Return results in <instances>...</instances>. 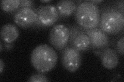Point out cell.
<instances>
[{
    "label": "cell",
    "instance_id": "1",
    "mask_svg": "<svg viewBox=\"0 0 124 82\" xmlns=\"http://www.w3.org/2000/svg\"><path fill=\"white\" fill-rule=\"evenodd\" d=\"M58 56L55 50L48 44H41L31 53V62L38 72L45 73L52 70L57 64Z\"/></svg>",
    "mask_w": 124,
    "mask_h": 82
},
{
    "label": "cell",
    "instance_id": "2",
    "mask_svg": "<svg viewBox=\"0 0 124 82\" xmlns=\"http://www.w3.org/2000/svg\"><path fill=\"white\" fill-rule=\"evenodd\" d=\"M74 16L77 24L85 30L99 27L100 10L97 5L90 1L77 4Z\"/></svg>",
    "mask_w": 124,
    "mask_h": 82
},
{
    "label": "cell",
    "instance_id": "3",
    "mask_svg": "<svg viewBox=\"0 0 124 82\" xmlns=\"http://www.w3.org/2000/svg\"><path fill=\"white\" fill-rule=\"evenodd\" d=\"M99 27L108 35H117L123 32L124 15L113 6H108L100 10Z\"/></svg>",
    "mask_w": 124,
    "mask_h": 82
},
{
    "label": "cell",
    "instance_id": "4",
    "mask_svg": "<svg viewBox=\"0 0 124 82\" xmlns=\"http://www.w3.org/2000/svg\"><path fill=\"white\" fill-rule=\"evenodd\" d=\"M70 30V37L68 45L79 51L84 52L91 49L90 39L86 30L78 24L67 25Z\"/></svg>",
    "mask_w": 124,
    "mask_h": 82
},
{
    "label": "cell",
    "instance_id": "5",
    "mask_svg": "<svg viewBox=\"0 0 124 82\" xmlns=\"http://www.w3.org/2000/svg\"><path fill=\"white\" fill-rule=\"evenodd\" d=\"M37 14L36 28H44L55 25L59 16L56 7L52 4L40 5L35 9Z\"/></svg>",
    "mask_w": 124,
    "mask_h": 82
},
{
    "label": "cell",
    "instance_id": "6",
    "mask_svg": "<svg viewBox=\"0 0 124 82\" xmlns=\"http://www.w3.org/2000/svg\"><path fill=\"white\" fill-rule=\"evenodd\" d=\"M70 37L68 26L62 23L54 25L50 30V43L57 50H62L68 45Z\"/></svg>",
    "mask_w": 124,
    "mask_h": 82
},
{
    "label": "cell",
    "instance_id": "7",
    "mask_svg": "<svg viewBox=\"0 0 124 82\" xmlns=\"http://www.w3.org/2000/svg\"><path fill=\"white\" fill-rule=\"evenodd\" d=\"M61 60L64 68L70 72H74L79 69L82 63L81 52L67 45L61 50Z\"/></svg>",
    "mask_w": 124,
    "mask_h": 82
},
{
    "label": "cell",
    "instance_id": "8",
    "mask_svg": "<svg viewBox=\"0 0 124 82\" xmlns=\"http://www.w3.org/2000/svg\"><path fill=\"white\" fill-rule=\"evenodd\" d=\"M35 9L19 8L14 15L13 19L15 24L23 28H35L38 19Z\"/></svg>",
    "mask_w": 124,
    "mask_h": 82
},
{
    "label": "cell",
    "instance_id": "9",
    "mask_svg": "<svg viewBox=\"0 0 124 82\" xmlns=\"http://www.w3.org/2000/svg\"><path fill=\"white\" fill-rule=\"evenodd\" d=\"M86 32L90 39L91 49L101 50L109 47L110 38L99 27L86 30Z\"/></svg>",
    "mask_w": 124,
    "mask_h": 82
},
{
    "label": "cell",
    "instance_id": "10",
    "mask_svg": "<svg viewBox=\"0 0 124 82\" xmlns=\"http://www.w3.org/2000/svg\"><path fill=\"white\" fill-rule=\"evenodd\" d=\"M99 56L102 65L107 69H114L118 65V54L113 48L108 47L101 49L99 51Z\"/></svg>",
    "mask_w": 124,
    "mask_h": 82
},
{
    "label": "cell",
    "instance_id": "11",
    "mask_svg": "<svg viewBox=\"0 0 124 82\" xmlns=\"http://www.w3.org/2000/svg\"><path fill=\"white\" fill-rule=\"evenodd\" d=\"M56 7L59 13V20H61L75 13L77 8V4L72 0H61L57 3Z\"/></svg>",
    "mask_w": 124,
    "mask_h": 82
},
{
    "label": "cell",
    "instance_id": "12",
    "mask_svg": "<svg viewBox=\"0 0 124 82\" xmlns=\"http://www.w3.org/2000/svg\"><path fill=\"white\" fill-rule=\"evenodd\" d=\"M1 40L6 44H11L19 37V31L18 27L12 23H7L1 29Z\"/></svg>",
    "mask_w": 124,
    "mask_h": 82
},
{
    "label": "cell",
    "instance_id": "13",
    "mask_svg": "<svg viewBox=\"0 0 124 82\" xmlns=\"http://www.w3.org/2000/svg\"><path fill=\"white\" fill-rule=\"evenodd\" d=\"M20 0H2L1 8L7 13H16L20 8Z\"/></svg>",
    "mask_w": 124,
    "mask_h": 82
},
{
    "label": "cell",
    "instance_id": "14",
    "mask_svg": "<svg viewBox=\"0 0 124 82\" xmlns=\"http://www.w3.org/2000/svg\"><path fill=\"white\" fill-rule=\"evenodd\" d=\"M113 46L114 49L118 54L124 56V37L123 34L115 39L113 41Z\"/></svg>",
    "mask_w": 124,
    "mask_h": 82
},
{
    "label": "cell",
    "instance_id": "15",
    "mask_svg": "<svg viewBox=\"0 0 124 82\" xmlns=\"http://www.w3.org/2000/svg\"><path fill=\"white\" fill-rule=\"evenodd\" d=\"M49 80L44 73L38 72L32 75L28 80L29 82H49Z\"/></svg>",
    "mask_w": 124,
    "mask_h": 82
},
{
    "label": "cell",
    "instance_id": "16",
    "mask_svg": "<svg viewBox=\"0 0 124 82\" xmlns=\"http://www.w3.org/2000/svg\"><path fill=\"white\" fill-rule=\"evenodd\" d=\"M35 4L32 0H21L19 8H30L35 9Z\"/></svg>",
    "mask_w": 124,
    "mask_h": 82
},
{
    "label": "cell",
    "instance_id": "17",
    "mask_svg": "<svg viewBox=\"0 0 124 82\" xmlns=\"http://www.w3.org/2000/svg\"><path fill=\"white\" fill-rule=\"evenodd\" d=\"M124 1L123 0H120V1H117L115 2L113 4L112 6H113L116 9H118L123 13H124Z\"/></svg>",
    "mask_w": 124,
    "mask_h": 82
},
{
    "label": "cell",
    "instance_id": "18",
    "mask_svg": "<svg viewBox=\"0 0 124 82\" xmlns=\"http://www.w3.org/2000/svg\"><path fill=\"white\" fill-rule=\"evenodd\" d=\"M5 69V64L2 58L0 59V73L2 74Z\"/></svg>",
    "mask_w": 124,
    "mask_h": 82
},
{
    "label": "cell",
    "instance_id": "19",
    "mask_svg": "<svg viewBox=\"0 0 124 82\" xmlns=\"http://www.w3.org/2000/svg\"><path fill=\"white\" fill-rule=\"evenodd\" d=\"M11 44H7L5 45V49L7 50H10L13 48V45Z\"/></svg>",
    "mask_w": 124,
    "mask_h": 82
},
{
    "label": "cell",
    "instance_id": "20",
    "mask_svg": "<svg viewBox=\"0 0 124 82\" xmlns=\"http://www.w3.org/2000/svg\"><path fill=\"white\" fill-rule=\"evenodd\" d=\"M92 3H93L94 4H97L98 3H100L101 2H102L103 1H102V0H98V1H90Z\"/></svg>",
    "mask_w": 124,
    "mask_h": 82
},
{
    "label": "cell",
    "instance_id": "21",
    "mask_svg": "<svg viewBox=\"0 0 124 82\" xmlns=\"http://www.w3.org/2000/svg\"><path fill=\"white\" fill-rule=\"evenodd\" d=\"M52 1L51 0H44V1H40V2H42V3H50V2H51Z\"/></svg>",
    "mask_w": 124,
    "mask_h": 82
},
{
    "label": "cell",
    "instance_id": "22",
    "mask_svg": "<svg viewBox=\"0 0 124 82\" xmlns=\"http://www.w3.org/2000/svg\"><path fill=\"white\" fill-rule=\"evenodd\" d=\"M0 46H1V49H0V51H1V52L2 51V50H3V45H2V42H1V45H0Z\"/></svg>",
    "mask_w": 124,
    "mask_h": 82
}]
</instances>
